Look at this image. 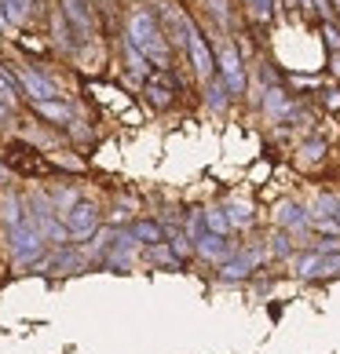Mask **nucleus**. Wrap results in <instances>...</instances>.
Listing matches in <instances>:
<instances>
[{
    "instance_id": "obj_6",
    "label": "nucleus",
    "mask_w": 340,
    "mask_h": 354,
    "mask_svg": "<svg viewBox=\"0 0 340 354\" xmlns=\"http://www.w3.org/2000/svg\"><path fill=\"white\" fill-rule=\"evenodd\" d=\"M8 241H11V256H15V263H30V259H37L44 252V238H41V230H37L30 219H26L22 227L8 230Z\"/></svg>"
},
{
    "instance_id": "obj_4",
    "label": "nucleus",
    "mask_w": 340,
    "mask_h": 354,
    "mask_svg": "<svg viewBox=\"0 0 340 354\" xmlns=\"http://www.w3.org/2000/svg\"><path fill=\"white\" fill-rule=\"evenodd\" d=\"M11 73H15V81L22 88V95L30 99V102H44V99H59V88L51 77H44L41 70H33V66H11Z\"/></svg>"
},
{
    "instance_id": "obj_9",
    "label": "nucleus",
    "mask_w": 340,
    "mask_h": 354,
    "mask_svg": "<svg viewBox=\"0 0 340 354\" xmlns=\"http://www.w3.org/2000/svg\"><path fill=\"white\" fill-rule=\"evenodd\" d=\"M147 99L158 110H165V106H172V102H176V81L168 77V70H154L147 77Z\"/></svg>"
},
{
    "instance_id": "obj_29",
    "label": "nucleus",
    "mask_w": 340,
    "mask_h": 354,
    "mask_svg": "<svg viewBox=\"0 0 340 354\" xmlns=\"http://www.w3.org/2000/svg\"><path fill=\"white\" fill-rule=\"evenodd\" d=\"M11 30V19H8V11H4V0H0V33H8Z\"/></svg>"
},
{
    "instance_id": "obj_17",
    "label": "nucleus",
    "mask_w": 340,
    "mask_h": 354,
    "mask_svg": "<svg viewBox=\"0 0 340 354\" xmlns=\"http://www.w3.org/2000/svg\"><path fill=\"white\" fill-rule=\"evenodd\" d=\"M128 230H132V238H136L139 245H161V241H165L161 223H154V219H136Z\"/></svg>"
},
{
    "instance_id": "obj_23",
    "label": "nucleus",
    "mask_w": 340,
    "mask_h": 354,
    "mask_svg": "<svg viewBox=\"0 0 340 354\" xmlns=\"http://www.w3.org/2000/svg\"><path fill=\"white\" fill-rule=\"evenodd\" d=\"M227 219H231V227H245V223H253V205L249 201H231L227 205Z\"/></svg>"
},
{
    "instance_id": "obj_11",
    "label": "nucleus",
    "mask_w": 340,
    "mask_h": 354,
    "mask_svg": "<svg viewBox=\"0 0 340 354\" xmlns=\"http://www.w3.org/2000/svg\"><path fill=\"white\" fill-rule=\"evenodd\" d=\"M260 259H264V252H260V248H249V252L234 256L231 263L220 267V278H224V281H242V278H249V274L256 270Z\"/></svg>"
},
{
    "instance_id": "obj_26",
    "label": "nucleus",
    "mask_w": 340,
    "mask_h": 354,
    "mask_svg": "<svg viewBox=\"0 0 340 354\" xmlns=\"http://www.w3.org/2000/svg\"><path fill=\"white\" fill-rule=\"evenodd\" d=\"M150 248V259H154V263H161V267H172L176 263V248H165V245H147Z\"/></svg>"
},
{
    "instance_id": "obj_7",
    "label": "nucleus",
    "mask_w": 340,
    "mask_h": 354,
    "mask_svg": "<svg viewBox=\"0 0 340 354\" xmlns=\"http://www.w3.org/2000/svg\"><path fill=\"white\" fill-rule=\"evenodd\" d=\"M216 66H220V77L227 81L231 95H242L245 91V66H242V51L234 41H227L224 48L216 51Z\"/></svg>"
},
{
    "instance_id": "obj_22",
    "label": "nucleus",
    "mask_w": 340,
    "mask_h": 354,
    "mask_svg": "<svg viewBox=\"0 0 340 354\" xmlns=\"http://www.w3.org/2000/svg\"><path fill=\"white\" fill-rule=\"evenodd\" d=\"M19 81L11 70H0V99H4V106H19Z\"/></svg>"
},
{
    "instance_id": "obj_13",
    "label": "nucleus",
    "mask_w": 340,
    "mask_h": 354,
    "mask_svg": "<svg viewBox=\"0 0 340 354\" xmlns=\"http://www.w3.org/2000/svg\"><path fill=\"white\" fill-rule=\"evenodd\" d=\"M274 219H278L285 230H296V234H300V230L307 227L311 212H307L304 205H296V201H282V205H278V212H274Z\"/></svg>"
},
{
    "instance_id": "obj_33",
    "label": "nucleus",
    "mask_w": 340,
    "mask_h": 354,
    "mask_svg": "<svg viewBox=\"0 0 340 354\" xmlns=\"http://www.w3.org/2000/svg\"><path fill=\"white\" fill-rule=\"evenodd\" d=\"M333 8H337V15H340V0H333Z\"/></svg>"
},
{
    "instance_id": "obj_28",
    "label": "nucleus",
    "mask_w": 340,
    "mask_h": 354,
    "mask_svg": "<svg viewBox=\"0 0 340 354\" xmlns=\"http://www.w3.org/2000/svg\"><path fill=\"white\" fill-rule=\"evenodd\" d=\"M322 102H325V110H337L340 106V91L337 88H325L322 91Z\"/></svg>"
},
{
    "instance_id": "obj_8",
    "label": "nucleus",
    "mask_w": 340,
    "mask_h": 354,
    "mask_svg": "<svg viewBox=\"0 0 340 354\" xmlns=\"http://www.w3.org/2000/svg\"><path fill=\"white\" fill-rule=\"evenodd\" d=\"M66 227L77 241H84L91 238V234H99V205H91V201H77L70 212H66Z\"/></svg>"
},
{
    "instance_id": "obj_3",
    "label": "nucleus",
    "mask_w": 340,
    "mask_h": 354,
    "mask_svg": "<svg viewBox=\"0 0 340 354\" xmlns=\"http://www.w3.org/2000/svg\"><path fill=\"white\" fill-rule=\"evenodd\" d=\"M187 59H190V66H194V77H198V84L205 88L213 77L220 73V66H216V55H213V48H208V41H205V33L194 26L190 30V44H187Z\"/></svg>"
},
{
    "instance_id": "obj_20",
    "label": "nucleus",
    "mask_w": 340,
    "mask_h": 354,
    "mask_svg": "<svg viewBox=\"0 0 340 354\" xmlns=\"http://www.w3.org/2000/svg\"><path fill=\"white\" fill-rule=\"evenodd\" d=\"M245 11L256 26H267L274 19V0H245Z\"/></svg>"
},
{
    "instance_id": "obj_32",
    "label": "nucleus",
    "mask_w": 340,
    "mask_h": 354,
    "mask_svg": "<svg viewBox=\"0 0 340 354\" xmlns=\"http://www.w3.org/2000/svg\"><path fill=\"white\" fill-rule=\"evenodd\" d=\"M4 179H8V172H4V165H0V187H4Z\"/></svg>"
},
{
    "instance_id": "obj_10",
    "label": "nucleus",
    "mask_w": 340,
    "mask_h": 354,
    "mask_svg": "<svg viewBox=\"0 0 340 354\" xmlns=\"http://www.w3.org/2000/svg\"><path fill=\"white\" fill-rule=\"evenodd\" d=\"M194 248H198V256L213 259V263H224V259H231V241H227V234L205 230L202 238H194Z\"/></svg>"
},
{
    "instance_id": "obj_27",
    "label": "nucleus",
    "mask_w": 340,
    "mask_h": 354,
    "mask_svg": "<svg viewBox=\"0 0 340 354\" xmlns=\"http://www.w3.org/2000/svg\"><path fill=\"white\" fill-rule=\"evenodd\" d=\"M322 37H325V44H330L333 51H340V26L337 22H325L322 26Z\"/></svg>"
},
{
    "instance_id": "obj_31",
    "label": "nucleus",
    "mask_w": 340,
    "mask_h": 354,
    "mask_svg": "<svg viewBox=\"0 0 340 354\" xmlns=\"http://www.w3.org/2000/svg\"><path fill=\"white\" fill-rule=\"evenodd\" d=\"M330 66H333V73L340 77V51H333V62H330Z\"/></svg>"
},
{
    "instance_id": "obj_19",
    "label": "nucleus",
    "mask_w": 340,
    "mask_h": 354,
    "mask_svg": "<svg viewBox=\"0 0 340 354\" xmlns=\"http://www.w3.org/2000/svg\"><path fill=\"white\" fill-rule=\"evenodd\" d=\"M33 8H37V0H4V11H8L11 26H26L33 19Z\"/></svg>"
},
{
    "instance_id": "obj_18",
    "label": "nucleus",
    "mask_w": 340,
    "mask_h": 354,
    "mask_svg": "<svg viewBox=\"0 0 340 354\" xmlns=\"http://www.w3.org/2000/svg\"><path fill=\"white\" fill-rule=\"evenodd\" d=\"M205 99H208V106H213V110H224L227 106V99H231V88H227V81H224V77H213V81H208L205 84Z\"/></svg>"
},
{
    "instance_id": "obj_16",
    "label": "nucleus",
    "mask_w": 340,
    "mask_h": 354,
    "mask_svg": "<svg viewBox=\"0 0 340 354\" xmlns=\"http://www.w3.org/2000/svg\"><path fill=\"white\" fill-rule=\"evenodd\" d=\"M0 219H4V227H8V230L22 227V223H26V201L15 198V194H8V198L0 201Z\"/></svg>"
},
{
    "instance_id": "obj_1",
    "label": "nucleus",
    "mask_w": 340,
    "mask_h": 354,
    "mask_svg": "<svg viewBox=\"0 0 340 354\" xmlns=\"http://www.w3.org/2000/svg\"><path fill=\"white\" fill-rule=\"evenodd\" d=\"M128 41L154 62V70L172 66V44H168L165 26L154 8H132V15H128Z\"/></svg>"
},
{
    "instance_id": "obj_2",
    "label": "nucleus",
    "mask_w": 340,
    "mask_h": 354,
    "mask_svg": "<svg viewBox=\"0 0 340 354\" xmlns=\"http://www.w3.org/2000/svg\"><path fill=\"white\" fill-rule=\"evenodd\" d=\"M158 19H161V26H165V37H168V44H172V51L187 55L190 30H194V22L187 19V11H183L179 4H161V8H158Z\"/></svg>"
},
{
    "instance_id": "obj_15",
    "label": "nucleus",
    "mask_w": 340,
    "mask_h": 354,
    "mask_svg": "<svg viewBox=\"0 0 340 354\" xmlns=\"http://www.w3.org/2000/svg\"><path fill=\"white\" fill-rule=\"evenodd\" d=\"M4 165H11V168H19V172H37V176H44L48 172V165L41 161L37 153H30L26 147H11L8 150V161Z\"/></svg>"
},
{
    "instance_id": "obj_25",
    "label": "nucleus",
    "mask_w": 340,
    "mask_h": 354,
    "mask_svg": "<svg viewBox=\"0 0 340 354\" xmlns=\"http://www.w3.org/2000/svg\"><path fill=\"white\" fill-rule=\"evenodd\" d=\"M325 150H330V147H325L322 139H307V142H304V150H300V161L315 165V161H322V157H325Z\"/></svg>"
},
{
    "instance_id": "obj_21",
    "label": "nucleus",
    "mask_w": 340,
    "mask_h": 354,
    "mask_svg": "<svg viewBox=\"0 0 340 354\" xmlns=\"http://www.w3.org/2000/svg\"><path fill=\"white\" fill-rule=\"evenodd\" d=\"M51 270H59V274H70V270H77V263H81V252H73V248H66V245H59V252L51 256Z\"/></svg>"
},
{
    "instance_id": "obj_5",
    "label": "nucleus",
    "mask_w": 340,
    "mask_h": 354,
    "mask_svg": "<svg viewBox=\"0 0 340 354\" xmlns=\"http://www.w3.org/2000/svg\"><path fill=\"white\" fill-rule=\"evenodd\" d=\"M62 15L70 19V26H73V33H77V41H81V44L96 41L99 19H96V8H91V0H62Z\"/></svg>"
},
{
    "instance_id": "obj_12",
    "label": "nucleus",
    "mask_w": 340,
    "mask_h": 354,
    "mask_svg": "<svg viewBox=\"0 0 340 354\" xmlns=\"http://www.w3.org/2000/svg\"><path fill=\"white\" fill-rule=\"evenodd\" d=\"M37 117H44L48 124H59V128H70L73 124V110L66 106V102L59 99H44V102H30Z\"/></svg>"
},
{
    "instance_id": "obj_24",
    "label": "nucleus",
    "mask_w": 340,
    "mask_h": 354,
    "mask_svg": "<svg viewBox=\"0 0 340 354\" xmlns=\"http://www.w3.org/2000/svg\"><path fill=\"white\" fill-rule=\"evenodd\" d=\"M205 227L213 230V234H227L231 230V219H227V212H220V208H205Z\"/></svg>"
},
{
    "instance_id": "obj_30",
    "label": "nucleus",
    "mask_w": 340,
    "mask_h": 354,
    "mask_svg": "<svg viewBox=\"0 0 340 354\" xmlns=\"http://www.w3.org/2000/svg\"><path fill=\"white\" fill-rule=\"evenodd\" d=\"M274 252H289V238H285V234L274 238Z\"/></svg>"
},
{
    "instance_id": "obj_14",
    "label": "nucleus",
    "mask_w": 340,
    "mask_h": 354,
    "mask_svg": "<svg viewBox=\"0 0 340 354\" xmlns=\"http://www.w3.org/2000/svg\"><path fill=\"white\" fill-rule=\"evenodd\" d=\"M264 113H267V117H278V121L293 117V102H289V95H285L282 84H271V88H267V95H264Z\"/></svg>"
}]
</instances>
